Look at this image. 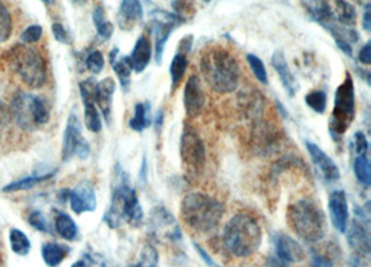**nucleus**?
Returning a JSON list of instances; mask_svg holds the SVG:
<instances>
[{
    "label": "nucleus",
    "mask_w": 371,
    "mask_h": 267,
    "mask_svg": "<svg viewBox=\"0 0 371 267\" xmlns=\"http://www.w3.org/2000/svg\"><path fill=\"white\" fill-rule=\"evenodd\" d=\"M103 222L110 229H118L124 224L139 226L143 222V210L136 191L130 182L128 174L120 165L114 170L110 206L103 216Z\"/></svg>",
    "instance_id": "nucleus-1"
},
{
    "label": "nucleus",
    "mask_w": 371,
    "mask_h": 267,
    "mask_svg": "<svg viewBox=\"0 0 371 267\" xmlns=\"http://www.w3.org/2000/svg\"><path fill=\"white\" fill-rule=\"evenodd\" d=\"M201 72L209 88L217 94H231L239 85L238 60L224 48L214 46L203 53Z\"/></svg>",
    "instance_id": "nucleus-2"
},
{
    "label": "nucleus",
    "mask_w": 371,
    "mask_h": 267,
    "mask_svg": "<svg viewBox=\"0 0 371 267\" xmlns=\"http://www.w3.org/2000/svg\"><path fill=\"white\" fill-rule=\"evenodd\" d=\"M179 210L182 222L191 230L201 234L214 231L224 216L223 203L202 192H189L185 195Z\"/></svg>",
    "instance_id": "nucleus-3"
},
{
    "label": "nucleus",
    "mask_w": 371,
    "mask_h": 267,
    "mask_svg": "<svg viewBox=\"0 0 371 267\" xmlns=\"http://www.w3.org/2000/svg\"><path fill=\"white\" fill-rule=\"evenodd\" d=\"M263 234L258 219L249 213L233 216L224 227L223 245L236 258L253 255L262 245Z\"/></svg>",
    "instance_id": "nucleus-4"
},
{
    "label": "nucleus",
    "mask_w": 371,
    "mask_h": 267,
    "mask_svg": "<svg viewBox=\"0 0 371 267\" xmlns=\"http://www.w3.org/2000/svg\"><path fill=\"white\" fill-rule=\"evenodd\" d=\"M289 227L306 242L316 244L327 234L326 214L313 198H302L294 202L287 212Z\"/></svg>",
    "instance_id": "nucleus-5"
},
{
    "label": "nucleus",
    "mask_w": 371,
    "mask_h": 267,
    "mask_svg": "<svg viewBox=\"0 0 371 267\" xmlns=\"http://www.w3.org/2000/svg\"><path fill=\"white\" fill-rule=\"evenodd\" d=\"M11 66L21 81L31 89L42 88L48 81L46 63L35 48L27 45L14 48L11 52Z\"/></svg>",
    "instance_id": "nucleus-6"
},
{
    "label": "nucleus",
    "mask_w": 371,
    "mask_h": 267,
    "mask_svg": "<svg viewBox=\"0 0 371 267\" xmlns=\"http://www.w3.org/2000/svg\"><path fill=\"white\" fill-rule=\"evenodd\" d=\"M355 82L353 78L348 74L336 91L334 110L330 119V133L336 141L342 138L350 127L355 119Z\"/></svg>",
    "instance_id": "nucleus-7"
},
{
    "label": "nucleus",
    "mask_w": 371,
    "mask_h": 267,
    "mask_svg": "<svg viewBox=\"0 0 371 267\" xmlns=\"http://www.w3.org/2000/svg\"><path fill=\"white\" fill-rule=\"evenodd\" d=\"M179 155L187 173L196 177L203 171L206 162V148L201 135L189 126H187L181 135Z\"/></svg>",
    "instance_id": "nucleus-8"
},
{
    "label": "nucleus",
    "mask_w": 371,
    "mask_h": 267,
    "mask_svg": "<svg viewBox=\"0 0 371 267\" xmlns=\"http://www.w3.org/2000/svg\"><path fill=\"white\" fill-rule=\"evenodd\" d=\"M91 155V146L88 141L82 135V126L79 117L72 111L68 116L66 130L63 135V148H62V159L63 162H70L74 156L81 160L88 159Z\"/></svg>",
    "instance_id": "nucleus-9"
},
{
    "label": "nucleus",
    "mask_w": 371,
    "mask_h": 267,
    "mask_svg": "<svg viewBox=\"0 0 371 267\" xmlns=\"http://www.w3.org/2000/svg\"><path fill=\"white\" fill-rule=\"evenodd\" d=\"M149 234L159 242H179L182 239V231L165 206H156L152 209L149 216Z\"/></svg>",
    "instance_id": "nucleus-10"
},
{
    "label": "nucleus",
    "mask_w": 371,
    "mask_h": 267,
    "mask_svg": "<svg viewBox=\"0 0 371 267\" xmlns=\"http://www.w3.org/2000/svg\"><path fill=\"white\" fill-rule=\"evenodd\" d=\"M181 24H184V21L179 17H177L174 13L157 10L152 14L150 27L155 35V58L157 65H162L165 48L169 40L170 35Z\"/></svg>",
    "instance_id": "nucleus-11"
},
{
    "label": "nucleus",
    "mask_w": 371,
    "mask_h": 267,
    "mask_svg": "<svg viewBox=\"0 0 371 267\" xmlns=\"http://www.w3.org/2000/svg\"><path fill=\"white\" fill-rule=\"evenodd\" d=\"M348 242L352 249L358 252L359 258H367L370 255V216L367 207H360V210L356 207L355 220L348 234Z\"/></svg>",
    "instance_id": "nucleus-12"
},
{
    "label": "nucleus",
    "mask_w": 371,
    "mask_h": 267,
    "mask_svg": "<svg viewBox=\"0 0 371 267\" xmlns=\"http://www.w3.org/2000/svg\"><path fill=\"white\" fill-rule=\"evenodd\" d=\"M34 94L17 92L10 102L11 120L24 131H34L38 127L34 120Z\"/></svg>",
    "instance_id": "nucleus-13"
},
{
    "label": "nucleus",
    "mask_w": 371,
    "mask_h": 267,
    "mask_svg": "<svg viewBox=\"0 0 371 267\" xmlns=\"http://www.w3.org/2000/svg\"><path fill=\"white\" fill-rule=\"evenodd\" d=\"M95 88L96 81L94 78H88L79 82V94L84 103V121L91 133L96 134L101 133L103 123L101 113L95 103Z\"/></svg>",
    "instance_id": "nucleus-14"
},
{
    "label": "nucleus",
    "mask_w": 371,
    "mask_h": 267,
    "mask_svg": "<svg viewBox=\"0 0 371 267\" xmlns=\"http://www.w3.org/2000/svg\"><path fill=\"white\" fill-rule=\"evenodd\" d=\"M68 202L71 210L77 214H82L85 212H95L98 202L95 187L89 180H82L75 185L74 190L68 191Z\"/></svg>",
    "instance_id": "nucleus-15"
},
{
    "label": "nucleus",
    "mask_w": 371,
    "mask_h": 267,
    "mask_svg": "<svg viewBox=\"0 0 371 267\" xmlns=\"http://www.w3.org/2000/svg\"><path fill=\"white\" fill-rule=\"evenodd\" d=\"M206 103L202 81L198 75H191L184 88V107L189 117L195 119L202 113Z\"/></svg>",
    "instance_id": "nucleus-16"
},
{
    "label": "nucleus",
    "mask_w": 371,
    "mask_h": 267,
    "mask_svg": "<svg viewBox=\"0 0 371 267\" xmlns=\"http://www.w3.org/2000/svg\"><path fill=\"white\" fill-rule=\"evenodd\" d=\"M306 149L310 155V159L313 162L314 167L319 170V173L321 174V177L327 181V182H336L340 177V171L337 163L316 143L313 142H306Z\"/></svg>",
    "instance_id": "nucleus-17"
},
{
    "label": "nucleus",
    "mask_w": 371,
    "mask_h": 267,
    "mask_svg": "<svg viewBox=\"0 0 371 267\" xmlns=\"http://www.w3.org/2000/svg\"><path fill=\"white\" fill-rule=\"evenodd\" d=\"M275 255L282 261L291 263H299L304 259V251L302 245L289 236L288 234L277 233L272 235Z\"/></svg>",
    "instance_id": "nucleus-18"
},
{
    "label": "nucleus",
    "mask_w": 371,
    "mask_h": 267,
    "mask_svg": "<svg viewBox=\"0 0 371 267\" xmlns=\"http://www.w3.org/2000/svg\"><path fill=\"white\" fill-rule=\"evenodd\" d=\"M328 210L333 226L340 234L346 233L349 224V206L345 191L337 190L330 194Z\"/></svg>",
    "instance_id": "nucleus-19"
},
{
    "label": "nucleus",
    "mask_w": 371,
    "mask_h": 267,
    "mask_svg": "<svg viewBox=\"0 0 371 267\" xmlns=\"http://www.w3.org/2000/svg\"><path fill=\"white\" fill-rule=\"evenodd\" d=\"M143 20L140 0H123L117 13V24L123 31H133Z\"/></svg>",
    "instance_id": "nucleus-20"
},
{
    "label": "nucleus",
    "mask_w": 371,
    "mask_h": 267,
    "mask_svg": "<svg viewBox=\"0 0 371 267\" xmlns=\"http://www.w3.org/2000/svg\"><path fill=\"white\" fill-rule=\"evenodd\" d=\"M116 92V81L110 77L96 82L95 88V103L104 117V121L111 124V111H113V95Z\"/></svg>",
    "instance_id": "nucleus-21"
},
{
    "label": "nucleus",
    "mask_w": 371,
    "mask_h": 267,
    "mask_svg": "<svg viewBox=\"0 0 371 267\" xmlns=\"http://www.w3.org/2000/svg\"><path fill=\"white\" fill-rule=\"evenodd\" d=\"M271 65L274 67L275 72L278 74V77H279V80H281V82H282V85H284V88L287 91V94L291 98L297 97V94L299 92L301 87H299L298 80L295 78V75L292 74L291 68L288 66V62L285 59L284 52H281V50L274 52V55L271 58Z\"/></svg>",
    "instance_id": "nucleus-22"
},
{
    "label": "nucleus",
    "mask_w": 371,
    "mask_h": 267,
    "mask_svg": "<svg viewBox=\"0 0 371 267\" xmlns=\"http://www.w3.org/2000/svg\"><path fill=\"white\" fill-rule=\"evenodd\" d=\"M238 103L240 107V111L252 120H260L263 110H265V98L260 92H258L255 88H245L238 97Z\"/></svg>",
    "instance_id": "nucleus-23"
},
{
    "label": "nucleus",
    "mask_w": 371,
    "mask_h": 267,
    "mask_svg": "<svg viewBox=\"0 0 371 267\" xmlns=\"http://www.w3.org/2000/svg\"><path fill=\"white\" fill-rule=\"evenodd\" d=\"M277 134L270 124L258 120L253 129V145L260 151V153H270L278 146Z\"/></svg>",
    "instance_id": "nucleus-24"
},
{
    "label": "nucleus",
    "mask_w": 371,
    "mask_h": 267,
    "mask_svg": "<svg viewBox=\"0 0 371 267\" xmlns=\"http://www.w3.org/2000/svg\"><path fill=\"white\" fill-rule=\"evenodd\" d=\"M330 4H331V16H333L331 24H338L349 28H352L356 24L358 13L352 3L346 0H330Z\"/></svg>",
    "instance_id": "nucleus-25"
},
{
    "label": "nucleus",
    "mask_w": 371,
    "mask_h": 267,
    "mask_svg": "<svg viewBox=\"0 0 371 267\" xmlns=\"http://www.w3.org/2000/svg\"><path fill=\"white\" fill-rule=\"evenodd\" d=\"M130 60L133 65V70L138 74L143 72L146 70V67L149 66V63L152 60V45H150V40L145 35H140L138 38L135 46L131 52Z\"/></svg>",
    "instance_id": "nucleus-26"
},
{
    "label": "nucleus",
    "mask_w": 371,
    "mask_h": 267,
    "mask_svg": "<svg viewBox=\"0 0 371 267\" xmlns=\"http://www.w3.org/2000/svg\"><path fill=\"white\" fill-rule=\"evenodd\" d=\"M118 49H113V52L110 53V63L113 66L114 72L117 74L118 80H120V84L123 87L124 91H128L130 85H131V72L134 71L133 70V65H131V60H130V56H124V58H118Z\"/></svg>",
    "instance_id": "nucleus-27"
},
{
    "label": "nucleus",
    "mask_w": 371,
    "mask_h": 267,
    "mask_svg": "<svg viewBox=\"0 0 371 267\" xmlns=\"http://www.w3.org/2000/svg\"><path fill=\"white\" fill-rule=\"evenodd\" d=\"M42 259L48 267H57L70 254V248L59 242H46L42 245Z\"/></svg>",
    "instance_id": "nucleus-28"
},
{
    "label": "nucleus",
    "mask_w": 371,
    "mask_h": 267,
    "mask_svg": "<svg viewBox=\"0 0 371 267\" xmlns=\"http://www.w3.org/2000/svg\"><path fill=\"white\" fill-rule=\"evenodd\" d=\"M306 9L311 18L324 28L333 23L330 0H310L306 3Z\"/></svg>",
    "instance_id": "nucleus-29"
},
{
    "label": "nucleus",
    "mask_w": 371,
    "mask_h": 267,
    "mask_svg": "<svg viewBox=\"0 0 371 267\" xmlns=\"http://www.w3.org/2000/svg\"><path fill=\"white\" fill-rule=\"evenodd\" d=\"M55 229L56 233L59 234L66 241H75L78 238V227L72 217L65 213L57 212L55 216Z\"/></svg>",
    "instance_id": "nucleus-30"
},
{
    "label": "nucleus",
    "mask_w": 371,
    "mask_h": 267,
    "mask_svg": "<svg viewBox=\"0 0 371 267\" xmlns=\"http://www.w3.org/2000/svg\"><path fill=\"white\" fill-rule=\"evenodd\" d=\"M55 175V171L52 173H45V174H39V175H30V177H24V178H20L17 181H13L7 185H4L1 188L3 192H18V191H28L31 188H34L35 185L49 180L50 177Z\"/></svg>",
    "instance_id": "nucleus-31"
},
{
    "label": "nucleus",
    "mask_w": 371,
    "mask_h": 267,
    "mask_svg": "<svg viewBox=\"0 0 371 267\" xmlns=\"http://www.w3.org/2000/svg\"><path fill=\"white\" fill-rule=\"evenodd\" d=\"M152 124L150 119V103L140 102L136 103L134 117L130 120V127L136 133H142Z\"/></svg>",
    "instance_id": "nucleus-32"
},
{
    "label": "nucleus",
    "mask_w": 371,
    "mask_h": 267,
    "mask_svg": "<svg viewBox=\"0 0 371 267\" xmlns=\"http://www.w3.org/2000/svg\"><path fill=\"white\" fill-rule=\"evenodd\" d=\"M188 68V59L184 53H177L170 65V75H171V88L175 91L179 84L182 82V78Z\"/></svg>",
    "instance_id": "nucleus-33"
},
{
    "label": "nucleus",
    "mask_w": 371,
    "mask_h": 267,
    "mask_svg": "<svg viewBox=\"0 0 371 267\" xmlns=\"http://www.w3.org/2000/svg\"><path fill=\"white\" fill-rule=\"evenodd\" d=\"M9 241L11 251L18 256H27L31 251L30 238L18 229H11L9 233Z\"/></svg>",
    "instance_id": "nucleus-34"
},
{
    "label": "nucleus",
    "mask_w": 371,
    "mask_h": 267,
    "mask_svg": "<svg viewBox=\"0 0 371 267\" xmlns=\"http://www.w3.org/2000/svg\"><path fill=\"white\" fill-rule=\"evenodd\" d=\"M92 20H94V26L96 28V33L99 35V38L103 40H109L113 33H114V27L113 24L107 20L106 17V13H104V9L101 6H96L94 9V13H92Z\"/></svg>",
    "instance_id": "nucleus-35"
},
{
    "label": "nucleus",
    "mask_w": 371,
    "mask_h": 267,
    "mask_svg": "<svg viewBox=\"0 0 371 267\" xmlns=\"http://www.w3.org/2000/svg\"><path fill=\"white\" fill-rule=\"evenodd\" d=\"M353 171L359 182H362L365 187H369L371 184V166L369 159L366 156H358L353 162Z\"/></svg>",
    "instance_id": "nucleus-36"
},
{
    "label": "nucleus",
    "mask_w": 371,
    "mask_h": 267,
    "mask_svg": "<svg viewBox=\"0 0 371 267\" xmlns=\"http://www.w3.org/2000/svg\"><path fill=\"white\" fill-rule=\"evenodd\" d=\"M127 267H159V254L156 248L152 245H145L140 251L139 259L135 263Z\"/></svg>",
    "instance_id": "nucleus-37"
},
{
    "label": "nucleus",
    "mask_w": 371,
    "mask_h": 267,
    "mask_svg": "<svg viewBox=\"0 0 371 267\" xmlns=\"http://www.w3.org/2000/svg\"><path fill=\"white\" fill-rule=\"evenodd\" d=\"M304 102L313 111L323 114L327 109V94L324 91H320V89L311 91L306 95Z\"/></svg>",
    "instance_id": "nucleus-38"
},
{
    "label": "nucleus",
    "mask_w": 371,
    "mask_h": 267,
    "mask_svg": "<svg viewBox=\"0 0 371 267\" xmlns=\"http://www.w3.org/2000/svg\"><path fill=\"white\" fill-rule=\"evenodd\" d=\"M13 33V18L9 9L0 1V43L7 42Z\"/></svg>",
    "instance_id": "nucleus-39"
},
{
    "label": "nucleus",
    "mask_w": 371,
    "mask_h": 267,
    "mask_svg": "<svg viewBox=\"0 0 371 267\" xmlns=\"http://www.w3.org/2000/svg\"><path fill=\"white\" fill-rule=\"evenodd\" d=\"M246 60H248V65L250 67V70L253 71L255 77L258 78V81L267 85L269 84V75H267V70L265 67V63L256 55H252V53L246 55Z\"/></svg>",
    "instance_id": "nucleus-40"
},
{
    "label": "nucleus",
    "mask_w": 371,
    "mask_h": 267,
    "mask_svg": "<svg viewBox=\"0 0 371 267\" xmlns=\"http://www.w3.org/2000/svg\"><path fill=\"white\" fill-rule=\"evenodd\" d=\"M34 120L36 127L45 126L50 120V111L46 102L36 95L34 98Z\"/></svg>",
    "instance_id": "nucleus-41"
},
{
    "label": "nucleus",
    "mask_w": 371,
    "mask_h": 267,
    "mask_svg": "<svg viewBox=\"0 0 371 267\" xmlns=\"http://www.w3.org/2000/svg\"><path fill=\"white\" fill-rule=\"evenodd\" d=\"M28 224L40 231V233L50 234L52 233V229H50V224L48 222V219L43 216L42 212L39 210H33L30 214H28Z\"/></svg>",
    "instance_id": "nucleus-42"
},
{
    "label": "nucleus",
    "mask_w": 371,
    "mask_h": 267,
    "mask_svg": "<svg viewBox=\"0 0 371 267\" xmlns=\"http://www.w3.org/2000/svg\"><path fill=\"white\" fill-rule=\"evenodd\" d=\"M172 7L175 10V16L179 17L182 21L188 20L195 14V6L191 0H174Z\"/></svg>",
    "instance_id": "nucleus-43"
},
{
    "label": "nucleus",
    "mask_w": 371,
    "mask_h": 267,
    "mask_svg": "<svg viewBox=\"0 0 371 267\" xmlns=\"http://www.w3.org/2000/svg\"><path fill=\"white\" fill-rule=\"evenodd\" d=\"M87 68L94 74H101L104 68V58L99 50H92L85 59Z\"/></svg>",
    "instance_id": "nucleus-44"
},
{
    "label": "nucleus",
    "mask_w": 371,
    "mask_h": 267,
    "mask_svg": "<svg viewBox=\"0 0 371 267\" xmlns=\"http://www.w3.org/2000/svg\"><path fill=\"white\" fill-rule=\"evenodd\" d=\"M43 35V30L40 26H30L24 33H21V40L26 45H31V43H36Z\"/></svg>",
    "instance_id": "nucleus-45"
},
{
    "label": "nucleus",
    "mask_w": 371,
    "mask_h": 267,
    "mask_svg": "<svg viewBox=\"0 0 371 267\" xmlns=\"http://www.w3.org/2000/svg\"><path fill=\"white\" fill-rule=\"evenodd\" d=\"M353 146H355V152L358 153V156H366L367 151H369V141L366 138V135L362 131H358L353 136Z\"/></svg>",
    "instance_id": "nucleus-46"
},
{
    "label": "nucleus",
    "mask_w": 371,
    "mask_h": 267,
    "mask_svg": "<svg viewBox=\"0 0 371 267\" xmlns=\"http://www.w3.org/2000/svg\"><path fill=\"white\" fill-rule=\"evenodd\" d=\"M52 33H53V36L57 42L60 43H68L70 42V36H68L67 30L65 28L63 24L60 23H53L52 24Z\"/></svg>",
    "instance_id": "nucleus-47"
},
{
    "label": "nucleus",
    "mask_w": 371,
    "mask_h": 267,
    "mask_svg": "<svg viewBox=\"0 0 371 267\" xmlns=\"http://www.w3.org/2000/svg\"><path fill=\"white\" fill-rule=\"evenodd\" d=\"M310 267H334V262L324 255H314L311 259Z\"/></svg>",
    "instance_id": "nucleus-48"
},
{
    "label": "nucleus",
    "mask_w": 371,
    "mask_h": 267,
    "mask_svg": "<svg viewBox=\"0 0 371 267\" xmlns=\"http://www.w3.org/2000/svg\"><path fill=\"white\" fill-rule=\"evenodd\" d=\"M11 123V113H10V107L0 100V126H6Z\"/></svg>",
    "instance_id": "nucleus-49"
},
{
    "label": "nucleus",
    "mask_w": 371,
    "mask_h": 267,
    "mask_svg": "<svg viewBox=\"0 0 371 267\" xmlns=\"http://www.w3.org/2000/svg\"><path fill=\"white\" fill-rule=\"evenodd\" d=\"M371 45L370 42H367L359 52V62L363 63L365 66H369L371 63Z\"/></svg>",
    "instance_id": "nucleus-50"
},
{
    "label": "nucleus",
    "mask_w": 371,
    "mask_h": 267,
    "mask_svg": "<svg viewBox=\"0 0 371 267\" xmlns=\"http://www.w3.org/2000/svg\"><path fill=\"white\" fill-rule=\"evenodd\" d=\"M194 246H195V249H196V252L199 254V256H201V259H202L203 262L207 265V267H220L213 259H211V256L203 249L202 246L201 245H198V244H194Z\"/></svg>",
    "instance_id": "nucleus-51"
},
{
    "label": "nucleus",
    "mask_w": 371,
    "mask_h": 267,
    "mask_svg": "<svg viewBox=\"0 0 371 267\" xmlns=\"http://www.w3.org/2000/svg\"><path fill=\"white\" fill-rule=\"evenodd\" d=\"M363 28L366 33L371 31V6L370 3H367L365 6V11H363Z\"/></svg>",
    "instance_id": "nucleus-52"
},
{
    "label": "nucleus",
    "mask_w": 371,
    "mask_h": 267,
    "mask_svg": "<svg viewBox=\"0 0 371 267\" xmlns=\"http://www.w3.org/2000/svg\"><path fill=\"white\" fill-rule=\"evenodd\" d=\"M266 266L267 267H289V263L282 261L281 258H278L275 254L270 255L267 258V262H266Z\"/></svg>",
    "instance_id": "nucleus-53"
},
{
    "label": "nucleus",
    "mask_w": 371,
    "mask_h": 267,
    "mask_svg": "<svg viewBox=\"0 0 371 267\" xmlns=\"http://www.w3.org/2000/svg\"><path fill=\"white\" fill-rule=\"evenodd\" d=\"M352 267H366L362 262V258H355L352 262Z\"/></svg>",
    "instance_id": "nucleus-54"
},
{
    "label": "nucleus",
    "mask_w": 371,
    "mask_h": 267,
    "mask_svg": "<svg viewBox=\"0 0 371 267\" xmlns=\"http://www.w3.org/2000/svg\"><path fill=\"white\" fill-rule=\"evenodd\" d=\"M71 267H88V265H87L85 261H77L75 263L71 265Z\"/></svg>",
    "instance_id": "nucleus-55"
},
{
    "label": "nucleus",
    "mask_w": 371,
    "mask_h": 267,
    "mask_svg": "<svg viewBox=\"0 0 371 267\" xmlns=\"http://www.w3.org/2000/svg\"><path fill=\"white\" fill-rule=\"evenodd\" d=\"M88 0H71V3L77 4V6H81V4H85Z\"/></svg>",
    "instance_id": "nucleus-56"
},
{
    "label": "nucleus",
    "mask_w": 371,
    "mask_h": 267,
    "mask_svg": "<svg viewBox=\"0 0 371 267\" xmlns=\"http://www.w3.org/2000/svg\"><path fill=\"white\" fill-rule=\"evenodd\" d=\"M42 3H45V4H48V6H50V4H53L55 3V0H40Z\"/></svg>",
    "instance_id": "nucleus-57"
},
{
    "label": "nucleus",
    "mask_w": 371,
    "mask_h": 267,
    "mask_svg": "<svg viewBox=\"0 0 371 267\" xmlns=\"http://www.w3.org/2000/svg\"><path fill=\"white\" fill-rule=\"evenodd\" d=\"M204 1H210V0H204Z\"/></svg>",
    "instance_id": "nucleus-58"
}]
</instances>
